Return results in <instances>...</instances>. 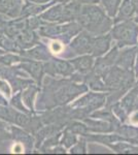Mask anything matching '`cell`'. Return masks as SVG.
Returning <instances> with one entry per match:
<instances>
[{"label":"cell","mask_w":138,"mask_h":155,"mask_svg":"<svg viewBox=\"0 0 138 155\" xmlns=\"http://www.w3.org/2000/svg\"><path fill=\"white\" fill-rule=\"evenodd\" d=\"M88 91L87 84H76L72 80H54L47 77L43 82V89L38 97L37 109L52 110L56 107L65 106L75 97Z\"/></svg>","instance_id":"obj_1"},{"label":"cell","mask_w":138,"mask_h":155,"mask_svg":"<svg viewBox=\"0 0 138 155\" xmlns=\"http://www.w3.org/2000/svg\"><path fill=\"white\" fill-rule=\"evenodd\" d=\"M76 22L84 30L96 36L106 34L114 25V20L96 4H82Z\"/></svg>","instance_id":"obj_2"},{"label":"cell","mask_w":138,"mask_h":155,"mask_svg":"<svg viewBox=\"0 0 138 155\" xmlns=\"http://www.w3.org/2000/svg\"><path fill=\"white\" fill-rule=\"evenodd\" d=\"M105 102H106V95L104 93L90 92L67 107L72 119L82 120L87 118L88 115H91L93 111H96L97 109L104 106Z\"/></svg>","instance_id":"obj_3"},{"label":"cell","mask_w":138,"mask_h":155,"mask_svg":"<svg viewBox=\"0 0 138 155\" xmlns=\"http://www.w3.org/2000/svg\"><path fill=\"white\" fill-rule=\"evenodd\" d=\"M82 28L77 22H69V23H49L42 25L38 28L37 33L40 36L47 38H58L61 41L66 42L70 38L76 35Z\"/></svg>","instance_id":"obj_4"},{"label":"cell","mask_w":138,"mask_h":155,"mask_svg":"<svg viewBox=\"0 0 138 155\" xmlns=\"http://www.w3.org/2000/svg\"><path fill=\"white\" fill-rule=\"evenodd\" d=\"M102 78L108 89V92L119 89L129 90L135 82L134 72L124 69L117 65H112L107 68Z\"/></svg>","instance_id":"obj_5"},{"label":"cell","mask_w":138,"mask_h":155,"mask_svg":"<svg viewBox=\"0 0 138 155\" xmlns=\"http://www.w3.org/2000/svg\"><path fill=\"white\" fill-rule=\"evenodd\" d=\"M111 30V37L119 48L125 46H134L138 44V25L130 20L114 24Z\"/></svg>","instance_id":"obj_6"},{"label":"cell","mask_w":138,"mask_h":155,"mask_svg":"<svg viewBox=\"0 0 138 155\" xmlns=\"http://www.w3.org/2000/svg\"><path fill=\"white\" fill-rule=\"evenodd\" d=\"M95 36L86 30H82L75 35V37L70 41L69 48L71 55H86L92 53L93 44H94Z\"/></svg>","instance_id":"obj_7"},{"label":"cell","mask_w":138,"mask_h":155,"mask_svg":"<svg viewBox=\"0 0 138 155\" xmlns=\"http://www.w3.org/2000/svg\"><path fill=\"white\" fill-rule=\"evenodd\" d=\"M44 72L51 77L61 76V77H71L74 74V68L72 64L68 60H63L60 58H54L52 57L49 61L43 63Z\"/></svg>","instance_id":"obj_8"},{"label":"cell","mask_w":138,"mask_h":155,"mask_svg":"<svg viewBox=\"0 0 138 155\" xmlns=\"http://www.w3.org/2000/svg\"><path fill=\"white\" fill-rule=\"evenodd\" d=\"M84 123L86 124L89 128V131L97 132V134H109V132H115L117 128L121 124V122H108L103 121L99 119H91L85 118L82 119Z\"/></svg>","instance_id":"obj_9"},{"label":"cell","mask_w":138,"mask_h":155,"mask_svg":"<svg viewBox=\"0 0 138 155\" xmlns=\"http://www.w3.org/2000/svg\"><path fill=\"white\" fill-rule=\"evenodd\" d=\"M21 56L35 61H49L52 58V52L50 48H47L43 44H37L36 46L32 47L28 50H22L19 53Z\"/></svg>","instance_id":"obj_10"},{"label":"cell","mask_w":138,"mask_h":155,"mask_svg":"<svg viewBox=\"0 0 138 155\" xmlns=\"http://www.w3.org/2000/svg\"><path fill=\"white\" fill-rule=\"evenodd\" d=\"M19 67L33 78L37 85L41 84V80L43 78V74H44L43 63H41L39 61H35V60L25 58L24 57L23 60L21 61V65Z\"/></svg>","instance_id":"obj_11"},{"label":"cell","mask_w":138,"mask_h":155,"mask_svg":"<svg viewBox=\"0 0 138 155\" xmlns=\"http://www.w3.org/2000/svg\"><path fill=\"white\" fill-rule=\"evenodd\" d=\"M18 47L22 50H28L32 47L39 44V34L35 32V30L26 28L14 38Z\"/></svg>","instance_id":"obj_12"},{"label":"cell","mask_w":138,"mask_h":155,"mask_svg":"<svg viewBox=\"0 0 138 155\" xmlns=\"http://www.w3.org/2000/svg\"><path fill=\"white\" fill-rule=\"evenodd\" d=\"M112 37L111 34H102V35H97L94 38V44H93L92 48V56L96 57H101L103 56L109 51L110 45H111Z\"/></svg>","instance_id":"obj_13"},{"label":"cell","mask_w":138,"mask_h":155,"mask_svg":"<svg viewBox=\"0 0 138 155\" xmlns=\"http://www.w3.org/2000/svg\"><path fill=\"white\" fill-rule=\"evenodd\" d=\"M70 63L72 64L74 71H76L79 74H90L93 68H94V57L92 55H81L77 58H73L69 60Z\"/></svg>","instance_id":"obj_14"},{"label":"cell","mask_w":138,"mask_h":155,"mask_svg":"<svg viewBox=\"0 0 138 155\" xmlns=\"http://www.w3.org/2000/svg\"><path fill=\"white\" fill-rule=\"evenodd\" d=\"M22 6L23 0H0V12L11 19L19 18Z\"/></svg>","instance_id":"obj_15"},{"label":"cell","mask_w":138,"mask_h":155,"mask_svg":"<svg viewBox=\"0 0 138 155\" xmlns=\"http://www.w3.org/2000/svg\"><path fill=\"white\" fill-rule=\"evenodd\" d=\"M137 51L138 48L134 47V48L126 49L124 51L120 52L117 62H115V65L122 67L124 69H127V71H131L133 66H134L135 57L137 55Z\"/></svg>","instance_id":"obj_16"},{"label":"cell","mask_w":138,"mask_h":155,"mask_svg":"<svg viewBox=\"0 0 138 155\" xmlns=\"http://www.w3.org/2000/svg\"><path fill=\"white\" fill-rule=\"evenodd\" d=\"M56 2L53 0L52 2L44 4H39V3H33V2H27L25 1V3L22 6V11L20 17L22 18H29V17H34L38 16V15L42 14L46 9L49 8L50 6H52Z\"/></svg>","instance_id":"obj_17"},{"label":"cell","mask_w":138,"mask_h":155,"mask_svg":"<svg viewBox=\"0 0 138 155\" xmlns=\"http://www.w3.org/2000/svg\"><path fill=\"white\" fill-rule=\"evenodd\" d=\"M26 28H28V27H27V18L19 17V19L16 18V19L9 20V22L7 23L6 26L4 27L3 30L7 36L14 39Z\"/></svg>","instance_id":"obj_18"},{"label":"cell","mask_w":138,"mask_h":155,"mask_svg":"<svg viewBox=\"0 0 138 155\" xmlns=\"http://www.w3.org/2000/svg\"><path fill=\"white\" fill-rule=\"evenodd\" d=\"M63 12H64V3H59L56 5L50 7L46 12L39 15V17L47 22V23H62L63 21Z\"/></svg>","instance_id":"obj_19"},{"label":"cell","mask_w":138,"mask_h":155,"mask_svg":"<svg viewBox=\"0 0 138 155\" xmlns=\"http://www.w3.org/2000/svg\"><path fill=\"white\" fill-rule=\"evenodd\" d=\"M135 12H136V9H135L134 4H133L131 0H123V2L119 7L117 16L114 17V24H117L120 22L130 20L133 17Z\"/></svg>","instance_id":"obj_20"},{"label":"cell","mask_w":138,"mask_h":155,"mask_svg":"<svg viewBox=\"0 0 138 155\" xmlns=\"http://www.w3.org/2000/svg\"><path fill=\"white\" fill-rule=\"evenodd\" d=\"M11 137L14 140H16L17 142H19L18 144H22L24 146L25 150L27 151H31L32 147H33V140H32L31 136L26 131H23L22 129L18 128L16 126H11Z\"/></svg>","instance_id":"obj_21"},{"label":"cell","mask_w":138,"mask_h":155,"mask_svg":"<svg viewBox=\"0 0 138 155\" xmlns=\"http://www.w3.org/2000/svg\"><path fill=\"white\" fill-rule=\"evenodd\" d=\"M85 137L87 139V141L93 142V143H100L103 145H108L112 143H117V142H121V141H126L125 137H123L122 136H120L119 134H85Z\"/></svg>","instance_id":"obj_22"},{"label":"cell","mask_w":138,"mask_h":155,"mask_svg":"<svg viewBox=\"0 0 138 155\" xmlns=\"http://www.w3.org/2000/svg\"><path fill=\"white\" fill-rule=\"evenodd\" d=\"M38 85L37 84H30L29 86H27L25 88L24 91H22V99H23L25 106L29 109V111L31 113H34V107H33V102H34V96L38 91Z\"/></svg>","instance_id":"obj_23"},{"label":"cell","mask_w":138,"mask_h":155,"mask_svg":"<svg viewBox=\"0 0 138 155\" xmlns=\"http://www.w3.org/2000/svg\"><path fill=\"white\" fill-rule=\"evenodd\" d=\"M137 101H138V87L133 88L124 98L122 99L121 104L128 112V114H131L133 111L137 109Z\"/></svg>","instance_id":"obj_24"},{"label":"cell","mask_w":138,"mask_h":155,"mask_svg":"<svg viewBox=\"0 0 138 155\" xmlns=\"http://www.w3.org/2000/svg\"><path fill=\"white\" fill-rule=\"evenodd\" d=\"M65 129L73 132L75 134H81V136H85V134L90 132L89 128H88V126L84 123V121L79 122V121H76V119L70 120L68 123L66 124Z\"/></svg>","instance_id":"obj_25"},{"label":"cell","mask_w":138,"mask_h":155,"mask_svg":"<svg viewBox=\"0 0 138 155\" xmlns=\"http://www.w3.org/2000/svg\"><path fill=\"white\" fill-rule=\"evenodd\" d=\"M110 149H112L114 151L117 152V153L122 154H138V147L132 146L130 144L127 143H122L121 142H117L114 145L110 144L108 145Z\"/></svg>","instance_id":"obj_26"},{"label":"cell","mask_w":138,"mask_h":155,"mask_svg":"<svg viewBox=\"0 0 138 155\" xmlns=\"http://www.w3.org/2000/svg\"><path fill=\"white\" fill-rule=\"evenodd\" d=\"M103 9L110 18H114L122 3V0H100Z\"/></svg>","instance_id":"obj_27"},{"label":"cell","mask_w":138,"mask_h":155,"mask_svg":"<svg viewBox=\"0 0 138 155\" xmlns=\"http://www.w3.org/2000/svg\"><path fill=\"white\" fill-rule=\"evenodd\" d=\"M92 118L103 120V121H108V122H117L119 120L117 119V117L114 115V112L110 107H105L103 110H96V112L91 114Z\"/></svg>","instance_id":"obj_28"},{"label":"cell","mask_w":138,"mask_h":155,"mask_svg":"<svg viewBox=\"0 0 138 155\" xmlns=\"http://www.w3.org/2000/svg\"><path fill=\"white\" fill-rule=\"evenodd\" d=\"M79 141L76 134H73V132L67 130V129H64L63 134H62L61 140H60V144L63 147H65L66 149H70L75 143Z\"/></svg>","instance_id":"obj_29"},{"label":"cell","mask_w":138,"mask_h":155,"mask_svg":"<svg viewBox=\"0 0 138 155\" xmlns=\"http://www.w3.org/2000/svg\"><path fill=\"white\" fill-rule=\"evenodd\" d=\"M24 57L21 55H14L11 53H5L0 56V63L4 66H9L12 64H16L18 62H21Z\"/></svg>","instance_id":"obj_30"},{"label":"cell","mask_w":138,"mask_h":155,"mask_svg":"<svg viewBox=\"0 0 138 155\" xmlns=\"http://www.w3.org/2000/svg\"><path fill=\"white\" fill-rule=\"evenodd\" d=\"M11 104L14 109L19 110V111L23 112V113H26V114H32L31 112L28 111L26 107H24L23 104V99H22V91L17 93L11 99Z\"/></svg>","instance_id":"obj_31"},{"label":"cell","mask_w":138,"mask_h":155,"mask_svg":"<svg viewBox=\"0 0 138 155\" xmlns=\"http://www.w3.org/2000/svg\"><path fill=\"white\" fill-rule=\"evenodd\" d=\"M87 139L85 137H82L81 139H79V141L75 143V145L70 148V153L73 154H84L87 153Z\"/></svg>","instance_id":"obj_32"},{"label":"cell","mask_w":138,"mask_h":155,"mask_svg":"<svg viewBox=\"0 0 138 155\" xmlns=\"http://www.w3.org/2000/svg\"><path fill=\"white\" fill-rule=\"evenodd\" d=\"M50 50L53 53L60 54L64 50V44L62 41H53L51 44V47H50Z\"/></svg>","instance_id":"obj_33"},{"label":"cell","mask_w":138,"mask_h":155,"mask_svg":"<svg viewBox=\"0 0 138 155\" xmlns=\"http://www.w3.org/2000/svg\"><path fill=\"white\" fill-rule=\"evenodd\" d=\"M0 90L5 94L6 96L11 95V85H8L6 83V80L3 79V78L0 77Z\"/></svg>","instance_id":"obj_34"},{"label":"cell","mask_w":138,"mask_h":155,"mask_svg":"<svg viewBox=\"0 0 138 155\" xmlns=\"http://www.w3.org/2000/svg\"><path fill=\"white\" fill-rule=\"evenodd\" d=\"M44 153H60V154H64L66 153V148L63 146H55L53 148H50L44 151Z\"/></svg>","instance_id":"obj_35"},{"label":"cell","mask_w":138,"mask_h":155,"mask_svg":"<svg viewBox=\"0 0 138 155\" xmlns=\"http://www.w3.org/2000/svg\"><path fill=\"white\" fill-rule=\"evenodd\" d=\"M9 22V17H7L6 15L0 12V29H4V27L6 26L7 23Z\"/></svg>","instance_id":"obj_36"},{"label":"cell","mask_w":138,"mask_h":155,"mask_svg":"<svg viewBox=\"0 0 138 155\" xmlns=\"http://www.w3.org/2000/svg\"><path fill=\"white\" fill-rule=\"evenodd\" d=\"M75 1L79 2L82 4H96L100 0H75Z\"/></svg>","instance_id":"obj_37"},{"label":"cell","mask_w":138,"mask_h":155,"mask_svg":"<svg viewBox=\"0 0 138 155\" xmlns=\"http://www.w3.org/2000/svg\"><path fill=\"white\" fill-rule=\"evenodd\" d=\"M27 2H33V3H39V4H44V3H49L52 2L53 0H24Z\"/></svg>","instance_id":"obj_38"},{"label":"cell","mask_w":138,"mask_h":155,"mask_svg":"<svg viewBox=\"0 0 138 155\" xmlns=\"http://www.w3.org/2000/svg\"><path fill=\"white\" fill-rule=\"evenodd\" d=\"M131 121H132V122H134V123H138V112H136L135 114H133V115H132Z\"/></svg>","instance_id":"obj_39"},{"label":"cell","mask_w":138,"mask_h":155,"mask_svg":"<svg viewBox=\"0 0 138 155\" xmlns=\"http://www.w3.org/2000/svg\"><path fill=\"white\" fill-rule=\"evenodd\" d=\"M131 1L133 2V4H134L135 9H136V12H138V0H131Z\"/></svg>","instance_id":"obj_40"},{"label":"cell","mask_w":138,"mask_h":155,"mask_svg":"<svg viewBox=\"0 0 138 155\" xmlns=\"http://www.w3.org/2000/svg\"><path fill=\"white\" fill-rule=\"evenodd\" d=\"M55 2H58V3H67V2L71 1V0H54Z\"/></svg>","instance_id":"obj_41"},{"label":"cell","mask_w":138,"mask_h":155,"mask_svg":"<svg viewBox=\"0 0 138 155\" xmlns=\"http://www.w3.org/2000/svg\"><path fill=\"white\" fill-rule=\"evenodd\" d=\"M137 59H136V65H135V72H136V74H138V51H137Z\"/></svg>","instance_id":"obj_42"},{"label":"cell","mask_w":138,"mask_h":155,"mask_svg":"<svg viewBox=\"0 0 138 155\" xmlns=\"http://www.w3.org/2000/svg\"><path fill=\"white\" fill-rule=\"evenodd\" d=\"M132 143H133V144H137V145H138V134H137L136 137H135V139L132 141Z\"/></svg>","instance_id":"obj_43"},{"label":"cell","mask_w":138,"mask_h":155,"mask_svg":"<svg viewBox=\"0 0 138 155\" xmlns=\"http://www.w3.org/2000/svg\"><path fill=\"white\" fill-rule=\"evenodd\" d=\"M1 128H5V123H3V122L0 121V129Z\"/></svg>","instance_id":"obj_44"},{"label":"cell","mask_w":138,"mask_h":155,"mask_svg":"<svg viewBox=\"0 0 138 155\" xmlns=\"http://www.w3.org/2000/svg\"><path fill=\"white\" fill-rule=\"evenodd\" d=\"M135 22H136V23H138V12H137V16H136V18H135Z\"/></svg>","instance_id":"obj_45"},{"label":"cell","mask_w":138,"mask_h":155,"mask_svg":"<svg viewBox=\"0 0 138 155\" xmlns=\"http://www.w3.org/2000/svg\"><path fill=\"white\" fill-rule=\"evenodd\" d=\"M137 84H138V80H137Z\"/></svg>","instance_id":"obj_46"}]
</instances>
